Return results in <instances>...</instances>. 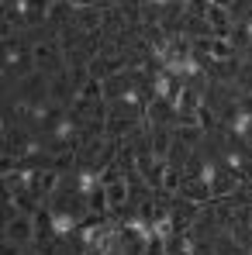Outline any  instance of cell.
Instances as JSON below:
<instances>
[{
	"mask_svg": "<svg viewBox=\"0 0 252 255\" xmlns=\"http://www.w3.org/2000/svg\"><path fill=\"white\" fill-rule=\"evenodd\" d=\"M35 235H38L35 214L21 211V214H14L10 221H3V238H10V242H17V245H24V249L35 245Z\"/></svg>",
	"mask_w": 252,
	"mask_h": 255,
	"instance_id": "1",
	"label": "cell"
},
{
	"mask_svg": "<svg viewBox=\"0 0 252 255\" xmlns=\"http://www.w3.org/2000/svg\"><path fill=\"white\" fill-rule=\"evenodd\" d=\"M0 255H24V245H17V242H10V238H3Z\"/></svg>",
	"mask_w": 252,
	"mask_h": 255,
	"instance_id": "7",
	"label": "cell"
},
{
	"mask_svg": "<svg viewBox=\"0 0 252 255\" xmlns=\"http://www.w3.org/2000/svg\"><path fill=\"white\" fill-rule=\"evenodd\" d=\"M62 172L55 169V166H45V169H35V179H31V193L38 197V200H55L59 197V190H62Z\"/></svg>",
	"mask_w": 252,
	"mask_h": 255,
	"instance_id": "2",
	"label": "cell"
},
{
	"mask_svg": "<svg viewBox=\"0 0 252 255\" xmlns=\"http://www.w3.org/2000/svg\"><path fill=\"white\" fill-rule=\"evenodd\" d=\"M180 197L183 200H190V204H197V207H208L211 200V183L204 176H190V179H183V186H180Z\"/></svg>",
	"mask_w": 252,
	"mask_h": 255,
	"instance_id": "4",
	"label": "cell"
},
{
	"mask_svg": "<svg viewBox=\"0 0 252 255\" xmlns=\"http://www.w3.org/2000/svg\"><path fill=\"white\" fill-rule=\"evenodd\" d=\"M76 10H86V7H100V0H69Z\"/></svg>",
	"mask_w": 252,
	"mask_h": 255,
	"instance_id": "8",
	"label": "cell"
},
{
	"mask_svg": "<svg viewBox=\"0 0 252 255\" xmlns=\"http://www.w3.org/2000/svg\"><path fill=\"white\" fill-rule=\"evenodd\" d=\"M104 24H107L104 7H86V10H76V17H73V28H80L83 35H97V31H104Z\"/></svg>",
	"mask_w": 252,
	"mask_h": 255,
	"instance_id": "5",
	"label": "cell"
},
{
	"mask_svg": "<svg viewBox=\"0 0 252 255\" xmlns=\"http://www.w3.org/2000/svg\"><path fill=\"white\" fill-rule=\"evenodd\" d=\"M48 3H52V0H48Z\"/></svg>",
	"mask_w": 252,
	"mask_h": 255,
	"instance_id": "9",
	"label": "cell"
},
{
	"mask_svg": "<svg viewBox=\"0 0 252 255\" xmlns=\"http://www.w3.org/2000/svg\"><path fill=\"white\" fill-rule=\"evenodd\" d=\"M242 186H246V179L235 169H225V166H221V169L211 176V197H214V200H228V197H235Z\"/></svg>",
	"mask_w": 252,
	"mask_h": 255,
	"instance_id": "3",
	"label": "cell"
},
{
	"mask_svg": "<svg viewBox=\"0 0 252 255\" xmlns=\"http://www.w3.org/2000/svg\"><path fill=\"white\" fill-rule=\"evenodd\" d=\"M69 17H76V7H73L69 0H52V3H48V21H52V24H66Z\"/></svg>",
	"mask_w": 252,
	"mask_h": 255,
	"instance_id": "6",
	"label": "cell"
}]
</instances>
